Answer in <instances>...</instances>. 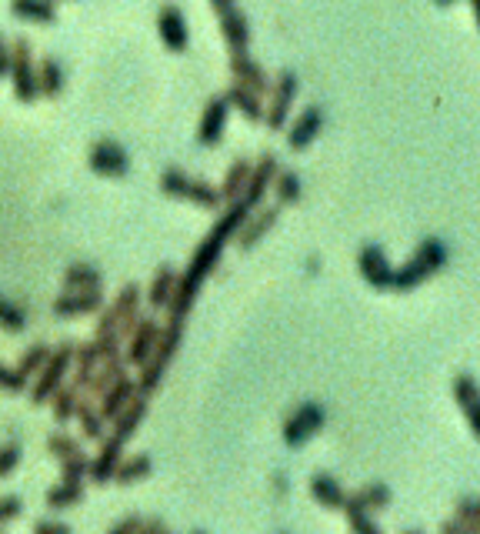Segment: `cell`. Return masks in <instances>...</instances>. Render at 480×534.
I'll list each match as a JSON object with an SVG mask.
<instances>
[{
	"mask_svg": "<svg viewBox=\"0 0 480 534\" xmlns=\"http://www.w3.org/2000/svg\"><path fill=\"white\" fill-rule=\"evenodd\" d=\"M180 344H184V324H180V321H167L164 328H160L154 348H150V354H147V361L137 368V378H134L137 381V394L150 398V394L160 388V381H164L170 361L177 358Z\"/></svg>",
	"mask_w": 480,
	"mask_h": 534,
	"instance_id": "6da1fadb",
	"label": "cell"
},
{
	"mask_svg": "<svg viewBox=\"0 0 480 534\" xmlns=\"http://www.w3.org/2000/svg\"><path fill=\"white\" fill-rule=\"evenodd\" d=\"M447 264V247L444 241H437V237H427V241H420V247L414 254H410V261L404 267H394V274H390V288L394 291H414L417 284L430 281L440 267Z\"/></svg>",
	"mask_w": 480,
	"mask_h": 534,
	"instance_id": "7a4b0ae2",
	"label": "cell"
},
{
	"mask_svg": "<svg viewBox=\"0 0 480 534\" xmlns=\"http://www.w3.org/2000/svg\"><path fill=\"white\" fill-rule=\"evenodd\" d=\"M140 301H144V291L137 284H124L120 294H114V301L107 304V311L100 308V321L94 334H117L120 341H127V334L137 328L140 321Z\"/></svg>",
	"mask_w": 480,
	"mask_h": 534,
	"instance_id": "3957f363",
	"label": "cell"
},
{
	"mask_svg": "<svg viewBox=\"0 0 480 534\" xmlns=\"http://www.w3.org/2000/svg\"><path fill=\"white\" fill-rule=\"evenodd\" d=\"M74 341H60L57 348H50V358L44 361V368L34 374V384H30V404L34 408H44L60 384L67 381L70 364H74Z\"/></svg>",
	"mask_w": 480,
	"mask_h": 534,
	"instance_id": "277c9868",
	"label": "cell"
},
{
	"mask_svg": "<svg viewBox=\"0 0 480 534\" xmlns=\"http://www.w3.org/2000/svg\"><path fill=\"white\" fill-rule=\"evenodd\" d=\"M160 191L177 197V201L204 207V211H217V207H224V201H220V191L214 184L200 181V177H190L187 171H177V167H170V171L160 174Z\"/></svg>",
	"mask_w": 480,
	"mask_h": 534,
	"instance_id": "5b68a950",
	"label": "cell"
},
{
	"mask_svg": "<svg viewBox=\"0 0 480 534\" xmlns=\"http://www.w3.org/2000/svg\"><path fill=\"white\" fill-rule=\"evenodd\" d=\"M10 87H14V97L20 104H37L40 101V87H37V61L34 51H30L27 37H17L10 41Z\"/></svg>",
	"mask_w": 480,
	"mask_h": 534,
	"instance_id": "8992f818",
	"label": "cell"
},
{
	"mask_svg": "<svg viewBox=\"0 0 480 534\" xmlns=\"http://www.w3.org/2000/svg\"><path fill=\"white\" fill-rule=\"evenodd\" d=\"M300 94V77L290 71H280L274 77V84H270L267 91V104H264V121L270 131H284L287 121H290V111H294V97Z\"/></svg>",
	"mask_w": 480,
	"mask_h": 534,
	"instance_id": "52a82bcc",
	"label": "cell"
},
{
	"mask_svg": "<svg viewBox=\"0 0 480 534\" xmlns=\"http://www.w3.org/2000/svg\"><path fill=\"white\" fill-rule=\"evenodd\" d=\"M324 421H327V411L320 408L317 401H304L294 414H287L284 441L290 444V448H300V444H307L320 428H324Z\"/></svg>",
	"mask_w": 480,
	"mask_h": 534,
	"instance_id": "ba28073f",
	"label": "cell"
},
{
	"mask_svg": "<svg viewBox=\"0 0 480 534\" xmlns=\"http://www.w3.org/2000/svg\"><path fill=\"white\" fill-rule=\"evenodd\" d=\"M87 167L100 177H127L130 174V154L117 141H94L87 151Z\"/></svg>",
	"mask_w": 480,
	"mask_h": 534,
	"instance_id": "9c48e42d",
	"label": "cell"
},
{
	"mask_svg": "<svg viewBox=\"0 0 480 534\" xmlns=\"http://www.w3.org/2000/svg\"><path fill=\"white\" fill-rule=\"evenodd\" d=\"M227 67H230V77H234L237 84H244L247 91L267 97L270 84H274V77H270V74L264 71V64L254 61V57H250L247 51H230Z\"/></svg>",
	"mask_w": 480,
	"mask_h": 534,
	"instance_id": "30bf717a",
	"label": "cell"
},
{
	"mask_svg": "<svg viewBox=\"0 0 480 534\" xmlns=\"http://www.w3.org/2000/svg\"><path fill=\"white\" fill-rule=\"evenodd\" d=\"M157 37L160 44L167 47L170 54H184L187 44H190V31H187V17L180 7L174 4H164L157 11Z\"/></svg>",
	"mask_w": 480,
	"mask_h": 534,
	"instance_id": "8fae6325",
	"label": "cell"
},
{
	"mask_svg": "<svg viewBox=\"0 0 480 534\" xmlns=\"http://www.w3.org/2000/svg\"><path fill=\"white\" fill-rule=\"evenodd\" d=\"M277 171H280V164H277L274 154H260L257 161H250L247 187H244V194H240V201H244L250 211H254V207L267 197V191H270V184H274Z\"/></svg>",
	"mask_w": 480,
	"mask_h": 534,
	"instance_id": "7c38bea8",
	"label": "cell"
},
{
	"mask_svg": "<svg viewBox=\"0 0 480 534\" xmlns=\"http://www.w3.org/2000/svg\"><path fill=\"white\" fill-rule=\"evenodd\" d=\"M324 121L327 117H324V107L320 104L304 107V111L294 117V124L287 127V147L290 151H307V147L320 137V131H324Z\"/></svg>",
	"mask_w": 480,
	"mask_h": 534,
	"instance_id": "4fadbf2b",
	"label": "cell"
},
{
	"mask_svg": "<svg viewBox=\"0 0 480 534\" xmlns=\"http://www.w3.org/2000/svg\"><path fill=\"white\" fill-rule=\"evenodd\" d=\"M157 334H160V321L157 318H147V314H140L137 328L127 334L124 351H120V354H124L127 368H140V364L147 361V354H150V348H154Z\"/></svg>",
	"mask_w": 480,
	"mask_h": 534,
	"instance_id": "5bb4252c",
	"label": "cell"
},
{
	"mask_svg": "<svg viewBox=\"0 0 480 534\" xmlns=\"http://www.w3.org/2000/svg\"><path fill=\"white\" fill-rule=\"evenodd\" d=\"M230 117V104L224 94H214L204 104V114H200V127H197V141L204 147H217L224 141V127Z\"/></svg>",
	"mask_w": 480,
	"mask_h": 534,
	"instance_id": "9a60e30c",
	"label": "cell"
},
{
	"mask_svg": "<svg viewBox=\"0 0 480 534\" xmlns=\"http://www.w3.org/2000/svg\"><path fill=\"white\" fill-rule=\"evenodd\" d=\"M97 444H100V448H97L94 458H90L87 481L107 484L110 478H114V471H117L120 458H124V448H127V444H124V441H117L114 434H104V441H97Z\"/></svg>",
	"mask_w": 480,
	"mask_h": 534,
	"instance_id": "2e32d148",
	"label": "cell"
},
{
	"mask_svg": "<svg viewBox=\"0 0 480 534\" xmlns=\"http://www.w3.org/2000/svg\"><path fill=\"white\" fill-rule=\"evenodd\" d=\"M357 267H360V278H364L370 288H377V291L390 288V274H394V264L387 261L384 247H377V244L360 247Z\"/></svg>",
	"mask_w": 480,
	"mask_h": 534,
	"instance_id": "e0dca14e",
	"label": "cell"
},
{
	"mask_svg": "<svg viewBox=\"0 0 480 534\" xmlns=\"http://www.w3.org/2000/svg\"><path fill=\"white\" fill-rule=\"evenodd\" d=\"M100 308H104V294H100V288L64 291L54 304H50V311H54L57 318H80V314H97Z\"/></svg>",
	"mask_w": 480,
	"mask_h": 534,
	"instance_id": "ac0fdd59",
	"label": "cell"
},
{
	"mask_svg": "<svg viewBox=\"0 0 480 534\" xmlns=\"http://www.w3.org/2000/svg\"><path fill=\"white\" fill-rule=\"evenodd\" d=\"M134 394H137V381L130 378V374H120V378H117L114 384H110L107 391H100V394H97V411L104 414V421L110 424L120 411L127 408Z\"/></svg>",
	"mask_w": 480,
	"mask_h": 534,
	"instance_id": "d6986e66",
	"label": "cell"
},
{
	"mask_svg": "<svg viewBox=\"0 0 480 534\" xmlns=\"http://www.w3.org/2000/svg\"><path fill=\"white\" fill-rule=\"evenodd\" d=\"M147 411H150V404H147V398L144 394H134V398H130V404L124 411L117 414L114 421L107 424V434H114L117 441H130L134 438V434L140 431V424H144V418H147Z\"/></svg>",
	"mask_w": 480,
	"mask_h": 534,
	"instance_id": "ffe728a7",
	"label": "cell"
},
{
	"mask_svg": "<svg viewBox=\"0 0 480 534\" xmlns=\"http://www.w3.org/2000/svg\"><path fill=\"white\" fill-rule=\"evenodd\" d=\"M277 217H280V207H264V211H257V214H247L244 224H240L237 234H234L240 251H250V247H254L260 237L277 224Z\"/></svg>",
	"mask_w": 480,
	"mask_h": 534,
	"instance_id": "44dd1931",
	"label": "cell"
},
{
	"mask_svg": "<svg viewBox=\"0 0 480 534\" xmlns=\"http://www.w3.org/2000/svg\"><path fill=\"white\" fill-rule=\"evenodd\" d=\"M450 391H454L457 408L464 411L467 428L477 434V428H480V418H477V408H480V388H477V381L470 378V374H454V381H450Z\"/></svg>",
	"mask_w": 480,
	"mask_h": 534,
	"instance_id": "7402d4cb",
	"label": "cell"
},
{
	"mask_svg": "<svg viewBox=\"0 0 480 534\" xmlns=\"http://www.w3.org/2000/svg\"><path fill=\"white\" fill-rule=\"evenodd\" d=\"M220 37H224V44L230 51H247L250 44V21L247 14L240 11V7H227V11H220Z\"/></svg>",
	"mask_w": 480,
	"mask_h": 534,
	"instance_id": "603a6c76",
	"label": "cell"
},
{
	"mask_svg": "<svg viewBox=\"0 0 480 534\" xmlns=\"http://www.w3.org/2000/svg\"><path fill=\"white\" fill-rule=\"evenodd\" d=\"M120 374H127V364H124V354H114V358H104L97 364L94 371H90V378H87V384H84V398H90V401H97V394L100 391H107L110 384H114Z\"/></svg>",
	"mask_w": 480,
	"mask_h": 534,
	"instance_id": "cb8c5ba5",
	"label": "cell"
},
{
	"mask_svg": "<svg viewBox=\"0 0 480 534\" xmlns=\"http://www.w3.org/2000/svg\"><path fill=\"white\" fill-rule=\"evenodd\" d=\"M224 97H227V104H230V111H237L244 121H250V124H260L264 121V97L260 94H254V91H247L244 84H230L227 91H224Z\"/></svg>",
	"mask_w": 480,
	"mask_h": 534,
	"instance_id": "d4e9b609",
	"label": "cell"
},
{
	"mask_svg": "<svg viewBox=\"0 0 480 534\" xmlns=\"http://www.w3.org/2000/svg\"><path fill=\"white\" fill-rule=\"evenodd\" d=\"M150 471H154V458H150V454H130V458H120L114 478H110V481L120 484V488H130V484L147 481Z\"/></svg>",
	"mask_w": 480,
	"mask_h": 534,
	"instance_id": "484cf974",
	"label": "cell"
},
{
	"mask_svg": "<svg viewBox=\"0 0 480 534\" xmlns=\"http://www.w3.org/2000/svg\"><path fill=\"white\" fill-rule=\"evenodd\" d=\"M10 14L27 24H54L57 4L54 0H10Z\"/></svg>",
	"mask_w": 480,
	"mask_h": 534,
	"instance_id": "4316f807",
	"label": "cell"
},
{
	"mask_svg": "<svg viewBox=\"0 0 480 534\" xmlns=\"http://www.w3.org/2000/svg\"><path fill=\"white\" fill-rule=\"evenodd\" d=\"M74 418L80 421V434H84L87 441H104V434H107V421H104V414L97 411V404L84 398L80 394V404H77V411H74Z\"/></svg>",
	"mask_w": 480,
	"mask_h": 534,
	"instance_id": "83f0119b",
	"label": "cell"
},
{
	"mask_svg": "<svg viewBox=\"0 0 480 534\" xmlns=\"http://www.w3.org/2000/svg\"><path fill=\"white\" fill-rule=\"evenodd\" d=\"M337 511H344V518H347V524L354 531H360V534H380V524L374 518V511H367L364 504L354 498V494H344V501H340Z\"/></svg>",
	"mask_w": 480,
	"mask_h": 534,
	"instance_id": "f1b7e54d",
	"label": "cell"
},
{
	"mask_svg": "<svg viewBox=\"0 0 480 534\" xmlns=\"http://www.w3.org/2000/svg\"><path fill=\"white\" fill-rule=\"evenodd\" d=\"M84 498H87L84 481H64V478H60V484H54V488L44 494V501H47L50 511H57V508H77V504L84 501Z\"/></svg>",
	"mask_w": 480,
	"mask_h": 534,
	"instance_id": "f546056e",
	"label": "cell"
},
{
	"mask_svg": "<svg viewBox=\"0 0 480 534\" xmlns=\"http://www.w3.org/2000/svg\"><path fill=\"white\" fill-rule=\"evenodd\" d=\"M174 284H177V271L170 264H164L160 271L154 274V281H150V291L144 294L147 304L154 311H164L167 308V301H170V294H174Z\"/></svg>",
	"mask_w": 480,
	"mask_h": 534,
	"instance_id": "4dcf8cb0",
	"label": "cell"
},
{
	"mask_svg": "<svg viewBox=\"0 0 480 534\" xmlns=\"http://www.w3.org/2000/svg\"><path fill=\"white\" fill-rule=\"evenodd\" d=\"M344 488H340V481H334L330 474H314L310 478V498H314L320 508H330V511H337L340 508V501H344Z\"/></svg>",
	"mask_w": 480,
	"mask_h": 534,
	"instance_id": "1f68e13d",
	"label": "cell"
},
{
	"mask_svg": "<svg viewBox=\"0 0 480 534\" xmlns=\"http://www.w3.org/2000/svg\"><path fill=\"white\" fill-rule=\"evenodd\" d=\"M247 177H250V161H247V157H237V161L227 167L224 184L217 187V191H220V201H224V204L237 201V197L244 194V187H247Z\"/></svg>",
	"mask_w": 480,
	"mask_h": 534,
	"instance_id": "d6a6232c",
	"label": "cell"
},
{
	"mask_svg": "<svg viewBox=\"0 0 480 534\" xmlns=\"http://www.w3.org/2000/svg\"><path fill=\"white\" fill-rule=\"evenodd\" d=\"M50 411H54V421L57 424H67V421H74V411H77V404H80V388L77 384H60V388L50 394Z\"/></svg>",
	"mask_w": 480,
	"mask_h": 534,
	"instance_id": "836d02e7",
	"label": "cell"
},
{
	"mask_svg": "<svg viewBox=\"0 0 480 534\" xmlns=\"http://www.w3.org/2000/svg\"><path fill=\"white\" fill-rule=\"evenodd\" d=\"M37 87H40V97L64 94V67H60L57 57H44L37 64Z\"/></svg>",
	"mask_w": 480,
	"mask_h": 534,
	"instance_id": "e575fe53",
	"label": "cell"
},
{
	"mask_svg": "<svg viewBox=\"0 0 480 534\" xmlns=\"http://www.w3.org/2000/svg\"><path fill=\"white\" fill-rule=\"evenodd\" d=\"M100 284H104V278L94 264H70L64 271V291H90L100 288Z\"/></svg>",
	"mask_w": 480,
	"mask_h": 534,
	"instance_id": "d590c367",
	"label": "cell"
},
{
	"mask_svg": "<svg viewBox=\"0 0 480 534\" xmlns=\"http://www.w3.org/2000/svg\"><path fill=\"white\" fill-rule=\"evenodd\" d=\"M354 498L364 504L367 511H380V508H387V504L394 501V491H390L384 481H370V484H364V488L354 491Z\"/></svg>",
	"mask_w": 480,
	"mask_h": 534,
	"instance_id": "8d00e7d4",
	"label": "cell"
},
{
	"mask_svg": "<svg viewBox=\"0 0 480 534\" xmlns=\"http://www.w3.org/2000/svg\"><path fill=\"white\" fill-rule=\"evenodd\" d=\"M270 191H274V197H277V207L297 204L300 201V177L294 171H277L274 184H270Z\"/></svg>",
	"mask_w": 480,
	"mask_h": 534,
	"instance_id": "74e56055",
	"label": "cell"
},
{
	"mask_svg": "<svg viewBox=\"0 0 480 534\" xmlns=\"http://www.w3.org/2000/svg\"><path fill=\"white\" fill-rule=\"evenodd\" d=\"M50 358V344H44V341H37V344H30V348L20 354L17 358V374H24V378H34V374L44 368V361Z\"/></svg>",
	"mask_w": 480,
	"mask_h": 534,
	"instance_id": "f35d334b",
	"label": "cell"
},
{
	"mask_svg": "<svg viewBox=\"0 0 480 534\" xmlns=\"http://www.w3.org/2000/svg\"><path fill=\"white\" fill-rule=\"evenodd\" d=\"M454 518L464 524L467 534H480V501L477 498H460L454 508Z\"/></svg>",
	"mask_w": 480,
	"mask_h": 534,
	"instance_id": "ab89813d",
	"label": "cell"
},
{
	"mask_svg": "<svg viewBox=\"0 0 480 534\" xmlns=\"http://www.w3.org/2000/svg\"><path fill=\"white\" fill-rule=\"evenodd\" d=\"M47 451H50V458H70V454H84V448H80V441L77 438H70V434L64 431H54V434H47Z\"/></svg>",
	"mask_w": 480,
	"mask_h": 534,
	"instance_id": "60d3db41",
	"label": "cell"
},
{
	"mask_svg": "<svg viewBox=\"0 0 480 534\" xmlns=\"http://www.w3.org/2000/svg\"><path fill=\"white\" fill-rule=\"evenodd\" d=\"M0 328L10 331V334H17V331L27 328V314L20 311L14 301H7L4 294H0Z\"/></svg>",
	"mask_w": 480,
	"mask_h": 534,
	"instance_id": "b9f144b4",
	"label": "cell"
},
{
	"mask_svg": "<svg viewBox=\"0 0 480 534\" xmlns=\"http://www.w3.org/2000/svg\"><path fill=\"white\" fill-rule=\"evenodd\" d=\"M87 468H90L87 454H70V458H60V478L64 481H87Z\"/></svg>",
	"mask_w": 480,
	"mask_h": 534,
	"instance_id": "7bdbcfd3",
	"label": "cell"
},
{
	"mask_svg": "<svg viewBox=\"0 0 480 534\" xmlns=\"http://www.w3.org/2000/svg\"><path fill=\"white\" fill-rule=\"evenodd\" d=\"M20 458H24V448H20V441H10L0 448V478H7V474L17 471Z\"/></svg>",
	"mask_w": 480,
	"mask_h": 534,
	"instance_id": "ee69618b",
	"label": "cell"
},
{
	"mask_svg": "<svg viewBox=\"0 0 480 534\" xmlns=\"http://www.w3.org/2000/svg\"><path fill=\"white\" fill-rule=\"evenodd\" d=\"M24 388H27V378H24V374H17V368H7V364H0V391L20 394Z\"/></svg>",
	"mask_w": 480,
	"mask_h": 534,
	"instance_id": "f6af8a7d",
	"label": "cell"
},
{
	"mask_svg": "<svg viewBox=\"0 0 480 534\" xmlns=\"http://www.w3.org/2000/svg\"><path fill=\"white\" fill-rule=\"evenodd\" d=\"M20 511H24V501H20L17 494H4V498H0V528L10 521H17Z\"/></svg>",
	"mask_w": 480,
	"mask_h": 534,
	"instance_id": "bcb514c9",
	"label": "cell"
},
{
	"mask_svg": "<svg viewBox=\"0 0 480 534\" xmlns=\"http://www.w3.org/2000/svg\"><path fill=\"white\" fill-rule=\"evenodd\" d=\"M140 528H144V518L140 514H127V518L110 524V534H140Z\"/></svg>",
	"mask_w": 480,
	"mask_h": 534,
	"instance_id": "7dc6e473",
	"label": "cell"
},
{
	"mask_svg": "<svg viewBox=\"0 0 480 534\" xmlns=\"http://www.w3.org/2000/svg\"><path fill=\"white\" fill-rule=\"evenodd\" d=\"M34 531H37V534H67L70 524L60 521V518H40V521L34 524Z\"/></svg>",
	"mask_w": 480,
	"mask_h": 534,
	"instance_id": "c3c4849f",
	"label": "cell"
},
{
	"mask_svg": "<svg viewBox=\"0 0 480 534\" xmlns=\"http://www.w3.org/2000/svg\"><path fill=\"white\" fill-rule=\"evenodd\" d=\"M170 524L164 518H144V528H140V534H167Z\"/></svg>",
	"mask_w": 480,
	"mask_h": 534,
	"instance_id": "681fc988",
	"label": "cell"
},
{
	"mask_svg": "<svg viewBox=\"0 0 480 534\" xmlns=\"http://www.w3.org/2000/svg\"><path fill=\"white\" fill-rule=\"evenodd\" d=\"M7 71H10V41L0 34V81L7 77Z\"/></svg>",
	"mask_w": 480,
	"mask_h": 534,
	"instance_id": "f907efd6",
	"label": "cell"
},
{
	"mask_svg": "<svg viewBox=\"0 0 480 534\" xmlns=\"http://www.w3.org/2000/svg\"><path fill=\"white\" fill-rule=\"evenodd\" d=\"M440 531H444V534H467V531H464V524H460L457 518H450V521L440 524Z\"/></svg>",
	"mask_w": 480,
	"mask_h": 534,
	"instance_id": "816d5d0a",
	"label": "cell"
},
{
	"mask_svg": "<svg viewBox=\"0 0 480 534\" xmlns=\"http://www.w3.org/2000/svg\"><path fill=\"white\" fill-rule=\"evenodd\" d=\"M207 4L220 14V11H227V7H234V0H207Z\"/></svg>",
	"mask_w": 480,
	"mask_h": 534,
	"instance_id": "f5cc1de1",
	"label": "cell"
},
{
	"mask_svg": "<svg viewBox=\"0 0 480 534\" xmlns=\"http://www.w3.org/2000/svg\"><path fill=\"white\" fill-rule=\"evenodd\" d=\"M434 4H437V7H450L454 0H434Z\"/></svg>",
	"mask_w": 480,
	"mask_h": 534,
	"instance_id": "db71d44e",
	"label": "cell"
},
{
	"mask_svg": "<svg viewBox=\"0 0 480 534\" xmlns=\"http://www.w3.org/2000/svg\"><path fill=\"white\" fill-rule=\"evenodd\" d=\"M54 4H57V0H54Z\"/></svg>",
	"mask_w": 480,
	"mask_h": 534,
	"instance_id": "11a10c76",
	"label": "cell"
}]
</instances>
